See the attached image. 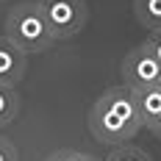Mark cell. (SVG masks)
I'll list each match as a JSON object with an SVG mask.
<instances>
[{"label": "cell", "mask_w": 161, "mask_h": 161, "mask_svg": "<svg viewBox=\"0 0 161 161\" xmlns=\"http://www.w3.org/2000/svg\"><path fill=\"white\" fill-rule=\"evenodd\" d=\"M89 130L97 142L122 147L142 130V119L133 106L130 86H114L95 100L89 111Z\"/></svg>", "instance_id": "1"}, {"label": "cell", "mask_w": 161, "mask_h": 161, "mask_svg": "<svg viewBox=\"0 0 161 161\" xmlns=\"http://www.w3.org/2000/svg\"><path fill=\"white\" fill-rule=\"evenodd\" d=\"M3 36L8 42H14L25 56L45 53L56 45V36H53L36 0H25V3L11 6V11L6 14V22H3Z\"/></svg>", "instance_id": "2"}, {"label": "cell", "mask_w": 161, "mask_h": 161, "mask_svg": "<svg viewBox=\"0 0 161 161\" xmlns=\"http://www.w3.org/2000/svg\"><path fill=\"white\" fill-rule=\"evenodd\" d=\"M36 3L47 19L56 42H67L86 28V19H89L86 0H36Z\"/></svg>", "instance_id": "3"}, {"label": "cell", "mask_w": 161, "mask_h": 161, "mask_svg": "<svg viewBox=\"0 0 161 161\" xmlns=\"http://www.w3.org/2000/svg\"><path fill=\"white\" fill-rule=\"evenodd\" d=\"M158 72H161L158 58L153 56V50L147 47L145 42L136 45V47L122 58V78H125V86H130V89H147V86H156Z\"/></svg>", "instance_id": "4"}, {"label": "cell", "mask_w": 161, "mask_h": 161, "mask_svg": "<svg viewBox=\"0 0 161 161\" xmlns=\"http://www.w3.org/2000/svg\"><path fill=\"white\" fill-rule=\"evenodd\" d=\"M25 67H28V56L14 42L0 36V83L3 86H17L25 78Z\"/></svg>", "instance_id": "5"}, {"label": "cell", "mask_w": 161, "mask_h": 161, "mask_svg": "<svg viewBox=\"0 0 161 161\" xmlns=\"http://www.w3.org/2000/svg\"><path fill=\"white\" fill-rule=\"evenodd\" d=\"M133 92V106L142 119V128H150L161 117V89L147 86V89H130Z\"/></svg>", "instance_id": "6"}, {"label": "cell", "mask_w": 161, "mask_h": 161, "mask_svg": "<svg viewBox=\"0 0 161 161\" xmlns=\"http://www.w3.org/2000/svg\"><path fill=\"white\" fill-rule=\"evenodd\" d=\"M133 14L147 31H161V0H133Z\"/></svg>", "instance_id": "7"}, {"label": "cell", "mask_w": 161, "mask_h": 161, "mask_svg": "<svg viewBox=\"0 0 161 161\" xmlns=\"http://www.w3.org/2000/svg\"><path fill=\"white\" fill-rule=\"evenodd\" d=\"M19 114V95L14 86H3L0 83V128L11 125Z\"/></svg>", "instance_id": "8"}, {"label": "cell", "mask_w": 161, "mask_h": 161, "mask_svg": "<svg viewBox=\"0 0 161 161\" xmlns=\"http://www.w3.org/2000/svg\"><path fill=\"white\" fill-rule=\"evenodd\" d=\"M106 161H153L147 156L142 147H133V145H122V147H114L111 153H108V158Z\"/></svg>", "instance_id": "9"}, {"label": "cell", "mask_w": 161, "mask_h": 161, "mask_svg": "<svg viewBox=\"0 0 161 161\" xmlns=\"http://www.w3.org/2000/svg\"><path fill=\"white\" fill-rule=\"evenodd\" d=\"M0 161H19L14 142H11V139H6V136H0Z\"/></svg>", "instance_id": "10"}, {"label": "cell", "mask_w": 161, "mask_h": 161, "mask_svg": "<svg viewBox=\"0 0 161 161\" xmlns=\"http://www.w3.org/2000/svg\"><path fill=\"white\" fill-rule=\"evenodd\" d=\"M78 150H56V153H50L45 161H78Z\"/></svg>", "instance_id": "11"}, {"label": "cell", "mask_w": 161, "mask_h": 161, "mask_svg": "<svg viewBox=\"0 0 161 161\" xmlns=\"http://www.w3.org/2000/svg\"><path fill=\"white\" fill-rule=\"evenodd\" d=\"M145 45L153 50V56L158 58V64H161V31H153V33H150V39H145Z\"/></svg>", "instance_id": "12"}, {"label": "cell", "mask_w": 161, "mask_h": 161, "mask_svg": "<svg viewBox=\"0 0 161 161\" xmlns=\"http://www.w3.org/2000/svg\"><path fill=\"white\" fill-rule=\"evenodd\" d=\"M147 130H150V133H153L156 139H161V117H158V119H156V122H153V125H150Z\"/></svg>", "instance_id": "13"}, {"label": "cell", "mask_w": 161, "mask_h": 161, "mask_svg": "<svg viewBox=\"0 0 161 161\" xmlns=\"http://www.w3.org/2000/svg\"><path fill=\"white\" fill-rule=\"evenodd\" d=\"M78 161H100V158H95V156H89V153H80V156H78Z\"/></svg>", "instance_id": "14"}, {"label": "cell", "mask_w": 161, "mask_h": 161, "mask_svg": "<svg viewBox=\"0 0 161 161\" xmlns=\"http://www.w3.org/2000/svg\"><path fill=\"white\" fill-rule=\"evenodd\" d=\"M156 89H161V72H158V80H156Z\"/></svg>", "instance_id": "15"}, {"label": "cell", "mask_w": 161, "mask_h": 161, "mask_svg": "<svg viewBox=\"0 0 161 161\" xmlns=\"http://www.w3.org/2000/svg\"><path fill=\"white\" fill-rule=\"evenodd\" d=\"M0 3H6V0H0Z\"/></svg>", "instance_id": "16"}]
</instances>
